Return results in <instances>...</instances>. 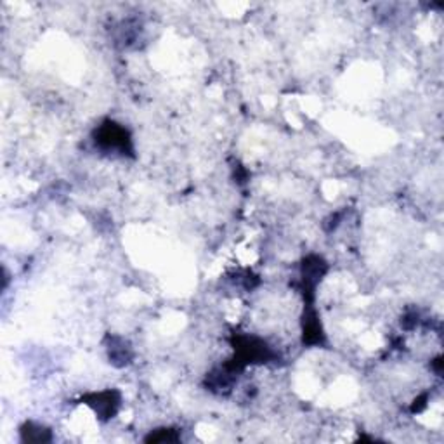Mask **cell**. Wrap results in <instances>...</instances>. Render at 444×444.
Masks as SVG:
<instances>
[{
  "label": "cell",
  "mask_w": 444,
  "mask_h": 444,
  "mask_svg": "<svg viewBox=\"0 0 444 444\" xmlns=\"http://www.w3.org/2000/svg\"><path fill=\"white\" fill-rule=\"evenodd\" d=\"M94 141L97 146L103 149H113V151L127 153L132 151V139L131 134L125 127L113 120H106L97 127L96 134H94Z\"/></svg>",
  "instance_id": "6da1fadb"
},
{
  "label": "cell",
  "mask_w": 444,
  "mask_h": 444,
  "mask_svg": "<svg viewBox=\"0 0 444 444\" xmlns=\"http://www.w3.org/2000/svg\"><path fill=\"white\" fill-rule=\"evenodd\" d=\"M85 404H89L94 410V413L101 418V420H110L117 415L118 408H120V393L118 390H103V393H94L83 397Z\"/></svg>",
  "instance_id": "7a4b0ae2"
},
{
  "label": "cell",
  "mask_w": 444,
  "mask_h": 444,
  "mask_svg": "<svg viewBox=\"0 0 444 444\" xmlns=\"http://www.w3.org/2000/svg\"><path fill=\"white\" fill-rule=\"evenodd\" d=\"M327 272V262L323 261L321 257L318 255H311L304 261L302 264V279H304V285L309 292H313L316 288L318 283L321 281V278L324 276Z\"/></svg>",
  "instance_id": "3957f363"
},
{
  "label": "cell",
  "mask_w": 444,
  "mask_h": 444,
  "mask_svg": "<svg viewBox=\"0 0 444 444\" xmlns=\"http://www.w3.org/2000/svg\"><path fill=\"white\" fill-rule=\"evenodd\" d=\"M108 356H110V361L115 366H125L131 363L132 349L129 345V342H125L122 337H110Z\"/></svg>",
  "instance_id": "277c9868"
},
{
  "label": "cell",
  "mask_w": 444,
  "mask_h": 444,
  "mask_svg": "<svg viewBox=\"0 0 444 444\" xmlns=\"http://www.w3.org/2000/svg\"><path fill=\"white\" fill-rule=\"evenodd\" d=\"M21 441L23 443H33V444H40V443H51L52 441V432L49 431L44 425L33 424V422H26V424L21 427L19 431Z\"/></svg>",
  "instance_id": "5b68a950"
},
{
  "label": "cell",
  "mask_w": 444,
  "mask_h": 444,
  "mask_svg": "<svg viewBox=\"0 0 444 444\" xmlns=\"http://www.w3.org/2000/svg\"><path fill=\"white\" fill-rule=\"evenodd\" d=\"M181 439L179 432L174 429H156L146 436V443H177Z\"/></svg>",
  "instance_id": "8992f818"
}]
</instances>
